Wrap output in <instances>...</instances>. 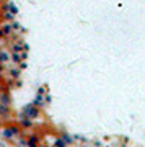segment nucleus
<instances>
[{
    "mask_svg": "<svg viewBox=\"0 0 145 147\" xmlns=\"http://www.w3.org/2000/svg\"><path fill=\"white\" fill-rule=\"evenodd\" d=\"M21 116H26V118H30V119L34 121L41 116V108H38V106H34L33 103H30V105H26L25 108H23Z\"/></svg>",
    "mask_w": 145,
    "mask_h": 147,
    "instance_id": "1",
    "label": "nucleus"
},
{
    "mask_svg": "<svg viewBox=\"0 0 145 147\" xmlns=\"http://www.w3.org/2000/svg\"><path fill=\"white\" fill-rule=\"evenodd\" d=\"M25 142H26V147H39V142H41V139H39V134H36V132H31L30 136H26Z\"/></svg>",
    "mask_w": 145,
    "mask_h": 147,
    "instance_id": "2",
    "label": "nucleus"
},
{
    "mask_svg": "<svg viewBox=\"0 0 145 147\" xmlns=\"http://www.w3.org/2000/svg\"><path fill=\"white\" fill-rule=\"evenodd\" d=\"M0 136L3 137V139H7V141H13L15 139V134H13V131H11V127H2L0 129Z\"/></svg>",
    "mask_w": 145,
    "mask_h": 147,
    "instance_id": "3",
    "label": "nucleus"
},
{
    "mask_svg": "<svg viewBox=\"0 0 145 147\" xmlns=\"http://www.w3.org/2000/svg\"><path fill=\"white\" fill-rule=\"evenodd\" d=\"M18 126H20L21 129H31V127L34 126V123H33V119H30V118L21 116V119H20V123H18Z\"/></svg>",
    "mask_w": 145,
    "mask_h": 147,
    "instance_id": "4",
    "label": "nucleus"
},
{
    "mask_svg": "<svg viewBox=\"0 0 145 147\" xmlns=\"http://www.w3.org/2000/svg\"><path fill=\"white\" fill-rule=\"evenodd\" d=\"M0 105H11V96H10V92L8 90H2L0 93Z\"/></svg>",
    "mask_w": 145,
    "mask_h": 147,
    "instance_id": "5",
    "label": "nucleus"
},
{
    "mask_svg": "<svg viewBox=\"0 0 145 147\" xmlns=\"http://www.w3.org/2000/svg\"><path fill=\"white\" fill-rule=\"evenodd\" d=\"M23 42L21 39H18V41L13 42V46H11V53H23Z\"/></svg>",
    "mask_w": 145,
    "mask_h": 147,
    "instance_id": "6",
    "label": "nucleus"
},
{
    "mask_svg": "<svg viewBox=\"0 0 145 147\" xmlns=\"http://www.w3.org/2000/svg\"><path fill=\"white\" fill-rule=\"evenodd\" d=\"M10 106L8 105H0V116H2V118H8V116H10Z\"/></svg>",
    "mask_w": 145,
    "mask_h": 147,
    "instance_id": "7",
    "label": "nucleus"
},
{
    "mask_svg": "<svg viewBox=\"0 0 145 147\" xmlns=\"http://www.w3.org/2000/svg\"><path fill=\"white\" fill-rule=\"evenodd\" d=\"M10 61V53H7V51H0V64H5Z\"/></svg>",
    "mask_w": 145,
    "mask_h": 147,
    "instance_id": "8",
    "label": "nucleus"
},
{
    "mask_svg": "<svg viewBox=\"0 0 145 147\" xmlns=\"http://www.w3.org/2000/svg\"><path fill=\"white\" fill-rule=\"evenodd\" d=\"M60 137H62L64 139V142H65V144H73V136H70V134H68V132H62V134H60Z\"/></svg>",
    "mask_w": 145,
    "mask_h": 147,
    "instance_id": "9",
    "label": "nucleus"
},
{
    "mask_svg": "<svg viewBox=\"0 0 145 147\" xmlns=\"http://www.w3.org/2000/svg\"><path fill=\"white\" fill-rule=\"evenodd\" d=\"M10 61H13V62H15L16 65H18V64H20L21 61H23V59H21L20 53H10Z\"/></svg>",
    "mask_w": 145,
    "mask_h": 147,
    "instance_id": "10",
    "label": "nucleus"
},
{
    "mask_svg": "<svg viewBox=\"0 0 145 147\" xmlns=\"http://www.w3.org/2000/svg\"><path fill=\"white\" fill-rule=\"evenodd\" d=\"M8 11H10V13H11L13 16H16L20 10H18V7H16L15 3H13V2H8Z\"/></svg>",
    "mask_w": 145,
    "mask_h": 147,
    "instance_id": "11",
    "label": "nucleus"
},
{
    "mask_svg": "<svg viewBox=\"0 0 145 147\" xmlns=\"http://www.w3.org/2000/svg\"><path fill=\"white\" fill-rule=\"evenodd\" d=\"M52 147H67V144L64 142V139L60 136H57L56 139H54V146Z\"/></svg>",
    "mask_w": 145,
    "mask_h": 147,
    "instance_id": "12",
    "label": "nucleus"
},
{
    "mask_svg": "<svg viewBox=\"0 0 145 147\" xmlns=\"http://www.w3.org/2000/svg\"><path fill=\"white\" fill-rule=\"evenodd\" d=\"M8 70H10V72H8V74H10V77H11V79H20V74H21V70H20V69H18V67H16V69H8Z\"/></svg>",
    "mask_w": 145,
    "mask_h": 147,
    "instance_id": "13",
    "label": "nucleus"
},
{
    "mask_svg": "<svg viewBox=\"0 0 145 147\" xmlns=\"http://www.w3.org/2000/svg\"><path fill=\"white\" fill-rule=\"evenodd\" d=\"M2 13H3V15H2V18H3L5 21H8V23H11V21L15 20V16L11 15L10 11H2Z\"/></svg>",
    "mask_w": 145,
    "mask_h": 147,
    "instance_id": "14",
    "label": "nucleus"
},
{
    "mask_svg": "<svg viewBox=\"0 0 145 147\" xmlns=\"http://www.w3.org/2000/svg\"><path fill=\"white\" fill-rule=\"evenodd\" d=\"M46 93H47V87H39V88H38V93H36V95H41V96H44Z\"/></svg>",
    "mask_w": 145,
    "mask_h": 147,
    "instance_id": "15",
    "label": "nucleus"
},
{
    "mask_svg": "<svg viewBox=\"0 0 145 147\" xmlns=\"http://www.w3.org/2000/svg\"><path fill=\"white\" fill-rule=\"evenodd\" d=\"M11 28H13V31H18V30H21L20 23H16V21H11Z\"/></svg>",
    "mask_w": 145,
    "mask_h": 147,
    "instance_id": "16",
    "label": "nucleus"
},
{
    "mask_svg": "<svg viewBox=\"0 0 145 147\" xmlns=\"http://www.w3.org/2000/svg\"><path fill=\"white\" fill-rule=\"evenodd\" d=\"M51 101H52V96L49 93H46V95H44V103H46V105H49Z\"/></svg>",
    "mask_w": 145,
    "mask_h": 147,
    "instance_id": "17",
    "label": "nucleus"
},
{
    "mask_svg": "<svg viewBox=\"0 0 145 147\" xmlns=\"http://www.w3.org/2000/svg\"><path fill=\"white\" fill-rule=\"evenodd\" d=\"M2 11H8V2H2V7H0Z\"/></svg>",
    "mask_w": 145,
    "mask_h": 147,
    "instance_id": "18",
    "label": "nucleus"
},
{
    "mask_svg": "<svg viewBox=\"0 0 145 147\" xmlns=\"http://www.w3.org/2000/svg\"><path fill=\"white\" fill-rule=\"evenodd\" d=\"M23 51H30V46H28L26 42H23Z\"/></svg>",
    "mask_w": 145,
    "mask_h": 147,
    "instance_id": "19",
    "label": "nucleus"
},
{
    "mask_svg": "<svg viewBox=\"0 0 145 147\" xmlns=\"http://www.w3.org/2000/svg\"><path fill=\"white\" fill-rule=\"evenodd\" d=\"M3 70H5L3 69V64H0V74H3Z\"/></svg>",
    "mask_w": 145,
    "mask_h": 147,
    "instance_id": "20",
    "label": "nucleus"
},
{
    "mask_svg": "<svg viewBox=\"0 0 145 147\" xmlns=\"http://www.w3.org/2000/svg\"><path fill=\"white\" fill-rule=\"evenodd\" d=\"M2 90H3V82H0V93H2Z\"/></svg>",
    "mask_w": 145,
    "mask_h": 147,
    "instance_id": "21",
    "label": "nucleus"
},
{
    "mask_svg": "<svg viewBox=\"0 0 145 147\" xmlns=\"http://www.w3.org/2000/svg\"><path fill=\"white\" fill-rule=\"evenodd\" d=\"M0 82H3V77H2V74H0Z\"/></svg>",
    "mask_w": 145,
    "mask_h": 147,
    "instance_id": "22",
    "label": "nucleus"
},
{
    "mask_svg": "<svg viewBox=\"0 0 145 147\" xmlns=\"http://www.w3.org/2000/svg\"><path fill=\"white\" fill-rule=\"evenodd\" d=\"M2 2H7V0H0V3H2Z\"/></svg>",
    "mask_w": 145,
    "mask_h": 147,
    "instance_id": "23",
    "label": "nucleus"
}]
</instances>
